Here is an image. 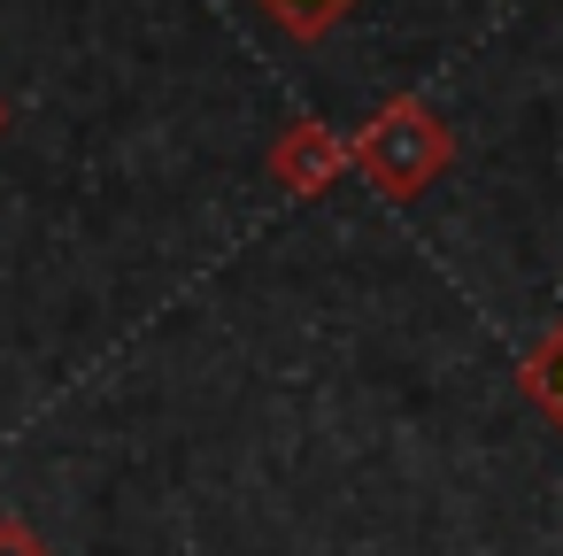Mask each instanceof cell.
I'll return each mask as SVG.
<instances>
[{"label":"cell","mask_w":563,"mask_h":556,"mask_svg":"<svg viewBox=\"0 0 563 556\" xmlns=\"http://www.w3.org/2000/svg\"><path fill=\"white\" fill-rule=\"evenodd\" d=\"M448 163H455V132H448L440 109L417 101V94H394V101L355 132V148H347V171H363V178H371L378 194H394V201L424 194Z\"/></svg>","instance_id":"cell-1"},{"label":"cell","mask_w":563,"mask_h":556,"mask_svg":"<svg viewBox=\"0 0 563 556\" xmlns=\"http://www.w3.org/2000/svg\"><path fill=\"white\" fill-rule=\"evenodd\" d=\"M340 171H347V140H332L324 124H294L271 148V178L294 194H324V186H340Z\"/></svg>","instance_id":"cell-2"},{"label":"cell","mask_w":563,"mask_h":556,"mask_svg":"<svg viewBox=\"0 0 563 556\" xmlns=\"http://www.w3.org/2000/svg\"><path fill=\"white\" fill-rule=\"evenodd\" d=\"M525 394H532V402L563 425V325H555V332L525 356Z\"/></svg>","instance_id":"cell-3"},{"label":"cell","mask_w":563,"mask_h":556,"mask_svg":"<svg viewBox=\"0 0 563 556\" xmlns=\"http://www.w3.org/2000/svg\"><path fill=\"white\" fill-rule=\"evenodd\" d=\"M263 9H271V17H278L294 40H324V32H332V24L355 9V0H263Z\"/></svg>","instance_id":"cell-4"},{"label":"cell","mask_w":563,"mask_h":556,"mask_svg":"<svg viewBox=\"0 0 563 556\" xmlns=\"http://www.w3.org/2000/svg\"><path fill=\"white\" fill-rule=\"evenodd\" d=\"M0 556H47V541H40L16 510H0Z\"/></svg>","instance_id":"cell-5"},{"label":"cell","mask_w":563,"mask_h":556,"mask_svg":"<svg viewBox=\"0 0 563 556\" xmlns=\"http://www.w3.org/2000/svg\"><path fill=\"white\" fill-rule=\"evenodd\" d=\"M0 132H9V109H0Z\"/></svg>","instance_id":"cell-6"}]
</instances>
